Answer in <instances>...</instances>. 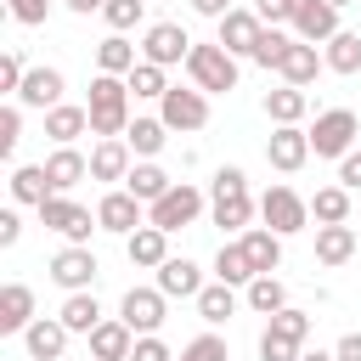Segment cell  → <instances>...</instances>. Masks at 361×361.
I'll list each match as a JSON object with an SVG mask.
<instances>
[{"label": "cell", "mask_w": 361, "mask_h": 361, "mask_svg": "<svg viewBox=\"0 0 361 361\" xmlns=\"http://www.w3.org/2000/svg\"><path fill=\"white\" fill-rule=\"evenodd\" d=\"M85 113H90V130H96L102 141L124 135V130H130V79H118V73H96V79H90V102H85Z\"/></svg>", "instance_id": "cell-1"}, {"label": "cell", "mask_w": 361, "mask_h": 361, "mask_svg": "<svg viewBox=\"0 0 361 361\" xmlns=\"http://www.w3.org/2000/svg\"><path fill=\"white\" fill-rule=\"evenodd\" d=\"M186 73H192L197 90H237V56H231L220 39H214V45H192Z\"/></svg>", "instance_id": "cell-2"}, {"label": "cell", "mask_w": 361, "mask_h": 361, "mask_svg": "<svg viewBox=\"0 0 361 361\" xmlns=\"http://www.w3.org/2000/svg\"><path fill=\"white\" fill-rule=\"evenodd\" d=\"M203 214V192L192 186V180H175L158 203H147V226H158V231H180V226H192Z\"/></svg>", "instance_id": "cell-3"}, {"label": "cell", "mask_w": 361, "mask_h": 361, "mask_svg": "<svg viewBox=\"0 0 361 361\" xmlns=\"http://www.w3.org/2000/svg\"><path fill=\"white\" fill-rule=\"evenodd\" d=\"M310 152H316V158H350V152H355V113H350V107L322 113L316 130H310Z\"/></svg>", "instance_id": "cell-4"}, {"label": "cell", "mask_w": 361, "mask_h": 361, "mask_svg": "<svg viewBox=\"0 0 361 361\" xmlns=\"http://www.w3.org/2000/svg\"><path fill=\"white\" fill-rule=\"evenodd\" d=\"M259 214H265V226H271L276 237H293V231H305V220H310V203H305L293 186H271V192L259 197Z\"/></svg>", "instance_id": "cell-5"}, {"label": "cell", "mask_w": 361, "mask_h": 361, "mask_svg": "<svg viewBox=\"0 0 361 361\" xmlns=\"http://www.w3.org/2000/svg\"><path fill=\"white\" fill-rule=\"evenodd\" d=\"M158 107H164L158 118H164L169 130H203V124H209V102H203V90H180V85H169Z\"/></svg>", "instance_id": "cell-6"}, {"label": "cell", "mask_w": 361, "mask_h": 361, "mask_svg": "<svg viewBox=\"0 0 361 361\" xmlns=\"http://www.w3.org/2000/svg\"><path fill=\"white\" fill-rule=\"evenodd\" d=\"M305 158H310V130H299V124H276V135L265 141V164L282 169V175H293V169H305Z\"/></svg>", "instance_id": "cell-7"}, {"label": "cell", "mask_w": 361, "mask_h": 361, "mask_svg": "<svg viewBox=\"0 0 361 361\" xmlns=\"http://www.w3.org/2000/svg\"><path fill=\"white\" fill-rule=\"evenodd\" d=\"M39 226H45V231H62L68 243L85 248V237H90V209H79L73 197H45V203H39Z\"/></svg>", "instance_id": "cell-8"}, {"label": "cell", "mask_w": 361, "mask_h": 361, "mask_svg": "<svg viewBox=\"0 0 361 361\" xmlns=\"http://www.w3.org/2000/svg\"><path fill=\"white\" fill-rule=\"evenodd\" d=\"M96 271H102V265H96V254H90V248H79V243H68V248L51 259V282H56V288H68V293H85V288L96 282Z\"/></svg>", "instance_id": "cell-9"}, {"label": "cell", "mask_w": 361, "mask_h": 361, "mask_svg": "<svg viewBox=\"0 0 361 361\" xmlns=\"http://www.w3.org/2000/svg\"><path fill=\"white\" fill-rule=\"evenodd\" d=\"M118 322H124L130 333H141V338L158 333V327H164V293H158V288H130L124 305H118Z\"/></svg>", "instance_id": "cell-10"}, {"label": "cell", "mask_w": 361, "mask_h": 361, "mask_svg": "<svg viewBox=\"0 0 361 361\" xmlns=\"http://www.w3.org/2000/svg\"><path fill=\"white\" fill-rule=\"evenodd\" d=\"M141 51H147V62L169 68V62H186V56H192V39H186L180 23H152L147 39H141Z\"/></svg>", "instance_id": "cell-11"}, {"label": "cell", "mask_w": 361, "mask_h": 361, "mask_svg": "<svg viewBox=\"0 0 361 361\" xmlns=\"http://www.w3.org/2000/svg\"><path fill=\"white\" fill-rule=\"evenodd\" d=\"M259 34H265L259 11H226V17H220V45H226L231 56H254Z\"/></svg>", "instance_id": "cell-12"}, {"label": "cell", "mask_w": 361, "mask_h": 361, "mask_svg": "<svg viewBox=\"0 0 361 361\" xmlns=\"http://www.w3.org/2000/svg\"><path fill=\"white\" fill-rule=\"evenodd\" d=\"M96 226H102V231H118V237L141 231V197H130V192H107V197L96 203Z\"/></svg>", "instance_id": "cell-13"}, {"label": "cell", "mask_w": 361, "mask_h": 361, "mask_svg": "<svg viewBox=\"0 0 361 361\" xmlns=\"http://www.w3.org/2000/svg\"><path fill=\"white\" fill-rule=\"evenodd\" d=\"M39 316H34V293L28 282H6L0 288V333H28Z\"/></svg>", "instance_id": "cell-14"}, {"label": "cell", "mask_w": 361, "mask_h": 361, "mask_svg": "<svg viewBox=\"0 0 361 361\" xmlns=\"http://www.w3.org/2000/svg\"><path fill=\"white\" fill-rule=\"evenodd\" d=\"M293 28H299V39H305V45L333 39V34H338V6H327V0H299Z\"/></svg>", "instance_id": "cell-15"}, {"label": "cell", "mask_w": 361, "mask_h": 361, "mask_svg": "<svg viewBox=\"0 0 361 361\" xmlns=\"http://www.w3.org/2000/svg\"><path fill=\"white\" fill-rule=\"evenodd\" d=\"M17 102H23V107H39V113L62 107V73H56V68H28V79H23V90H17Z\"/></svg>", "instance_id": "cell-16"}, {"label": "cell", "mask_w": 361, "mask_h": 361, "mask_svg": "<svg viewBox=\"0 0 361 361\" xmlns=\"http://www.w3.org/2000/svg\"><path fill=\"white\" fill-rule=\"evenodd\" d=\"M45 175H51V192H56V197H68V192L90 175V158H79L73 147H56V152L45 158Z\"/></svg>", "instance_id": "cell-17"}, {"label": "cell", "mask_w": 361, "mask_h": 361, "mask_svg": "<svg viewBox=\"0 0 361 361\" xmlns=\"http://www.w3.org/2000/svg\"><path fill=\"white\" fill-rule=\"evenodd\" d=\"M243 254H248L254 276H271V271L282 265V237H276L271 226H254V231H243Z\"/></svg>", "instance_id": "cell-18"}, {"label": "cell", "mask_w": 361, "mask_h": 361, "mask_svg": "<svg viewBox=\"0 0 361 361\" xmlns=\"http://www.w3.org/2000/svg\"><path fill=\"white\" fill-rule=\"evenodd\" d=\"M158 293H164V299H197V293H203L197 265H192V259H164V265H158Z\"/></svg>", "instance_id": "cell-19"}, {"label": "cell", "mask_w": 361, "mask_h": 361, "mask_svg": "<svg viewBox=\"0 0 361 361\" xmlns=\"http://www.w3.org/2000/svg\"><path fill=\"white\" fill-rule=\"evenodd\" d=\"M23 344H28V355H34V361H62V344H68L62 316H39V322L23 333Z\"/></svg>", "instance_id": "cell-20"}, {"label": "cell", "mask_w": 361, "mask_h": 361, "mask_svg": "<svg viewBox=\"0 0 361 361\" xmlns=\"http://www.w3.org/2000/svg\"><path fill=\"white\" fill-rule=\"evenodd\" d=\"M322 68H327V56H316V45H305V39H293V45H288V56H282V68H276V73H282V79H288V85H299V90H305V85H310V79H316V73H322Z\"/></svg>", "instance_id": "cell-21"}, {"label": "cell", "mask_w": 361, "mask_h": 361, "mask_svg": "<svg viewBox=\"0 0 361 361\" xmlns=\"http://www.w3.org/2000/svg\"><path fill=\"white\" fill-rule=\"evenodd\" d=\"M130 175V141H96V152H90V180H124Z\"/></svg>", "instance_id": "cell-22"}, {"label": "cell", "mask_w": 361, "mask_h": 361, "mask_svg": "<svg viewBox=\"0 0 361 361\" xmlns=\"http://www.w3.org/2000/svg\"><path fill=\"white\" fill-rule=\"evenodd\" d=\"M130 350H135V333H130L124 322H102V327L90 333V355H96V361H130Z\"/></svg>", "instance_id": "cell-23"}, {"label": "cell", "mask_w": 361, "mask_h": 361, "mask_svg": "<svg viewBox=\"0 0 361 361\" xmlns=\"http://www.w3.org/2000/svg\"><path fill=\"white\" fill-rule=\"evenodd\" d=\"M124 254H130V265H164V259H169V231L141 226V231H130Z\"/></svg>", "instance_id": "cell-24"}, {"label": "cell", "mask_w": 361, "mask_h": 361, "mask_svg": "<svg viewBox=\"0 0 361 361\" xmlns=\"http://www.w3.org/2000/svg\"><path fill=\"white\" fill-rule=\"evenodd\" d=\"M11 197H17V203H34V209H39L45 197H56L45 164H23V169H11Z\"/></svg>", "instance_id": "cell-25"}, {"label": "cell", "mask_w": 361, "mask_h": 361, "mask_svg": "<svg viewBox=\"0 0 361 361\" xmlns=\"http://www.w3.org/2000/svg\"><path fill=\"white\" fill-rule=\"evenodd\" d=\"M62 327L90 338V333L102 327V305H96V293H68V299H62Z\"/></svg>", "instance_id": "cell-26"}, {"label": "cell", "mask_w": 361, "mask_h": 361, "mask_svg": "<svg viewBox=\"0 0 361 361\" xmlns=\"http://www.w3.org/2000/svg\"><path fill=\"white\" fill-rule=\"evenodd\" d=\"M85 130H90V113H85V107H68V102H62V107L45 113V135H51L56 147H68V141L85 135Z\"/></svg>", "instance_id": "cell-27"}, {"label": "cell", "mask_w": 361, "mask_h": 361, "mask_svg": "<svg viewBox=\"0 0 361 361\" xmlns=\"http://www.w3.org/2000/svg\"><path fill=\"white\" fill-rule=\"evenodd\" d=\"M169 186H175V180H169L158 164H135V169L124 175V192H130V197H141V203H158Z\"/></svg>", "instance_id": "cell-28"}, {"label": "cell", "mask_w": 361, "mask_h": 361, "mask_svg": "<svg viewBox=\"0 0 361 361\" xmlns=\"http://www.w3.org/2000/svg\"><path fill=\"white\" fill-rule=\"evenodd\" d=\"M355 254V231L350 226H316V259L322 265H344Z\"/></svg>", "instance_id": "cell-29"}, {"label": "cell", "mask_w": 361, "mask_h": 361, "mask_svg": "<svg viewBox=\"0 0 361 361\" xmlns=\"http://www.w3.org/2000/svg\"><path fill=\"white\" fill-rule=\"evenodd\" d=\"M327 68H333V73H361V34L338 28V34L327 39Z\"/></svg>", "instance_id": "cell-30"}, {"label": "cell", "mask_w": 361, "mask_h": 361, "mask_svg": "<svg viewBox=\"0 0 361 361\" xmlns=\"http://www.w3.org/2000/svg\"><path fill=\"white\" fill-rule=\"evenodd\" d=\"M96 68H102V73H135V45H130L124 34L102 39V45H96Z\"/></svg>", "instance_id": "cell-31"}, {"label": "cell", "mask_w": 361, "mask_h": 361, "mask_svg": "<svg viewBox=\"0 0 361 361\" xmlns=\"http://www.w3.org/2000/svg\"><path fill=\"white\" fill-rule=\"evenodd\" d=\"M265 113H271L276 124H299V118H305V90H299V85L265 90Z\"/></svg>", "instance_id": "cell-32"}, {"label": "cell", "mask_w": 361, "mask_h": 361, "mask_svg": "<svg viewBox=\"0 0 361 361\" xmlns=\"http://www.w3.org/2000/svg\"><path fill=\"white\" fill-rule=\"evenodd\" d=\"M124 135H130V152H135V158H152V152H164L169 124H164V118H135Z\"/></svg>", "instance_id": "cell-33"}, {"label": "cell", "mask_w": 361, "mask_h": 361, "mask_svg": "<svg viewBox=\"0 0 361 361\" xmlns=\"http://www.w3.org/2000/svg\"><path fill=\"white\" fill-rule=\"evenodd\" d=\"M248 214H254L248 192H214V226H226V231H243V226H248Z\"/></svg>", "instance_id": "cell-34"}, {"label": "cell", "mask_w": 361, "mask_h": 361, "mask_svg": "<svg viewBox=\"0 0 361 361\" xmlns=\"http://www.w3.org/2000/svg\"><path fill=\"white\" fill-rule=\"evenodd\" d=\"M310 214H316L322 226H344V220H350V192H344V186H322V192L310 197Z\"/></svg>", "instance_id": "cell-35"}, {"label": "cell", "mask_w": 361, "mask_h": 361, "mask_svg": "<svg viewBox=\"0 0 361 361\" xmlns=\"http://www.w3.org/2000/svg\"><path fill=\"white\" fill-rule=\"evenodd\" d=\"M248 305H254L259 316H276V310H288V288H282L276 276H254V282H248Z\"/></svg>", "instance_id": "cell-36"}, {"label": "cell", "mask_w": 361, "mask_h": 361, "mask_svg": "<svg viewBox=\"0 0 361 361\" xmlns=\"http://www.w3.org/2000/svg\"><path fill=\"white\" fill-rule=\"evenodd\" d=\"M237 310V293H231V282H209L203 293H197V316L203 322H226Z\"/></svg>", "instance_id": "cell-37"}, {"label": "cell", "mask_w": 361, "mask_h": 361, "mask_svg": "<svg viewBox=\"0 0 361 361\" xmlns=\"http://www.w3.org/2000/svg\"><path fill=\"white\" fill-rule=\"evenodd\" d=\"M214 271H220V282H254V265H248V254H243V243H226L220 248V259H214Z\"/></svg>", "instance_id": "cell-38"}, {"label": "cell", "mask_w": 361, "mask_h": 361, "mask_svg": "<svg viewBox=\"0 0 361 361\" xmlns=\"http://www.w3.org/2000/svg\"><path fill=\"white\" fill-rule=\"evenodd\" d=\"M265 333H276V338H288V344H305V333H310V316L288 305V310H276V316H271V327H265Z\"/></svg>", "instance_id": "cell-39"}, {"label": "cell", "mask_w": 361, "mask_h": 361, "mask_svg": "<svg viewBox=\"0 0 361 361\" xmlns=\"http://www.w3.org/2000/svg\"><path fill=\"white\" fill-rule=\"evenodd\" d=\"M288 45H293V39H288L282 28H265V34H259V45H254V62H259V68H282Z\"/></svg>", "instance_id": "cell-40"}, {"label": "cell", "mask_w": 361, "mask_h": 361, "mask_svg": "<svg viewBox=\"0 0 361 361\" xmlns=\"http://www.w3.org/2000/svg\"><path fill=\"white\" fill-rule=\"evenodd\" d=\"M130 90H135V96H158V102H164V90H169V85H164V68H158V62H135Z\"/></svg>", "instance_id": "cell-41"}, {"label": "cell", "mask_w": 361, "mask_h": 361, "mask_svg": "<svg viewBox=\"0 0 361 361\" xmlns=\"http://www.w3.org/2000/svg\"><path fill=\"white\" fill-rule=\"evenodd\" d=\"M141 6H147V0H107V11H102V17H107V28H113V34H124V28H135V23H141Z\"/></svg>", "instance_id": "cell-42"}, {"label": "cell", "mask_w": 361, "mask_h": 361, "mask_svg": "<svg viewBox=\"0 0 361 361\" xmlns=\"http://www.w3.org/2000/svg\"><path fill=\"white\" fill-rule=\"evenodd\" d=\"M180 361H231V355H226V338L203 333V338H192V344L180 350Z\"/></svg>", "instance_id": "cell-43"}, {"label": "cell", "mask_w": 361, "mask_h": 361, "mask_svg": "<svg viewBox=\"0 0 361 361\" xmlns=\"http://www.w3.org/2000/svg\"><path fill=\"white\" fill-rule=\"evenodd\" d=\"M23 79H28V62H23V51H6L0 56V90H23Z\"/></svg>", "instance_id": "cell-44"}, {"label": "cell", "mask_w": 361, "mask_h": 361, "mask_svg": "<svg viewBox=\"0 0 361 361\" xmlns=\"http://www.w3.org/2000/svg\"><path fill=\"white\" fill-rule=\"evenodd\" d=\"M17 141H23V113L0 107V152H17Z\"/></svg>", "instance_id": "cell-45"}, {"label": "cell", "mask_w": 361, "mask_h": 361, "mask_svg": "<svg viewBox=\"0 0 361 361\" xmlns=\"http://www.w3.org/2000/svg\"><path fill=\"white\" fill-rule=\"evenodd\" d=\"M259 361H299V344H288L276 333H259Z\"/></svg>", "instance_id": "cell-46"}, {"label": "cell", "mask_w": 361, "mask_h": 361, "mask_svg": "<svg viewBox=\"0 0 361 361\" xmlns=\"http://www.w3.org/2000/svg\"><path fill=\"white\" fill-rule=\"evenodd\" d=\"M6 11H11L17 23H28V28H34V23H45V17H51V0H6Z\"/></svg>", "instance_id": "cell-47"}, {"label": "cell", "mask_w": 361, "mask_h": 361, "mask_svg": "<svg viewBox=\"0 0 361 361\" xmlns=\"http://www.w3.org/2000/svg\"><path fill=\"white\" fill-rule=\"evenodd\" d=\"M254 11H259V23H293V11H299V0H259Z\"/></svg>", "instance_id": "cell-48"}, {"label": "cell", "mask_w": 361, "mask_h": 361, "mask_svg": "<svg viewBox=\"0 0 361 361\" xmlns=\"http://www.w3.org/2000/svg\"><path fill=\"white\" fill-rule=\"evenodd\" d=\"M130 361H175V355L164 350V338H152V333H147V338H135V350H130Z\"/></svg>", "instance_id": "cell-49"}, {"label": "cell", "mask_w": 361, "mask_h": 361, "mask_svg": "<svg viewBox=\"0 0 361 361\" xmlns=\"http://www.w3.org/2000/svg\"><path fill=\"white\" fill-rule=\"evenodd\" d=\"M214 192H248V175H243L237 164H226V169L214 175Z\"/></svg>", "instance_id": "cell-50"}, {"label": "cell", "mask_w": 361, "mask_h": 361, "mask_svg": "<svg viewBox=\"0 0 361 361\" xmlns=\"http://www.w3.org/2000/svg\"><path fill=\"white\" fill-rule=\"evenodd\" d=\"M338 180H344V192H361V152L338 158Z\"/></svg>", "instance_id": "cell-51"}, {"label": "cell", "mask_w": 361, "mask_h": 361, "mask_svg": "<svg viewBox=\"0 0 361 361\" xmlns=\"http://www.w3.org/2000/svg\"><path fill=\"white\" fill-rule=\"evenodd\" d=\"M17 237H23V220H17V209H6L0 214V248H11Z\"/></svg>", "instance_id": "cell-52"}, {"label": "cell", "mask_w": 361, "mask_h": 361, "mask_svg": "<svg viewBox=\"0 0 361 361\" xmlns=\"http://www.w3.org/2000/svg\"><path fill=\"white\" fill-rule=\"evenodd\" d=\"M333 355H338V361H361V333H344Z\"/></svg>", "instance_id": "cell-53"}, {"label": "cell", "mask_w": 361, "mask_h": 361, "mask_svg": "<svg viewBox=\"0 0 361 361\" xmlns=\"http://www.w3.org/2000/svg\"><path fill=\"white\" fill-rule=\"evenodd\" d=\"M192 11H197V17H226L231 0H192Z\"/></svg>", "instance_id": "cell-54"}, {"label": "cell", "mask_w": 361, "mask_h": 361, "mask_svg": "<svg viewBox=\"0 0 361 361\" xmlns=\"http://www.w3.org/2000/svg\"><path fill=\"white\" fill-rule=\"evenodd\" d=\"M68 6H73L79 17H90V11H107V0H68Z\"/></svg>", "instance_id": "cell-55"}, {"label": "cell", "mask_w": 361, "mask_h": 361, "mask_svg": "<svg viewBox=\"0 0 361 361\" xmlns=\"http://www.w3.org/2000/svg\"><path fill=\"white\" fill-rule=\"evenodd\" d=\"M299 361H338V355H327V350H310V355H299Z\"/></svg>", "instance_id": "cell-56"}, {"label": "cell", "mask_w": 361, "mask_h": 361, "mask_svg": "<svg viewBox=\"0 0 361 361\" xmlns=\"http://www.w3.org/2000/svg\"><path fill=\"white\" fill-rule=\"evenodd\" d=\"M327 6H350V0H327Z\"/></svg>", "instance_id": "cell-57"}]
</instances>
